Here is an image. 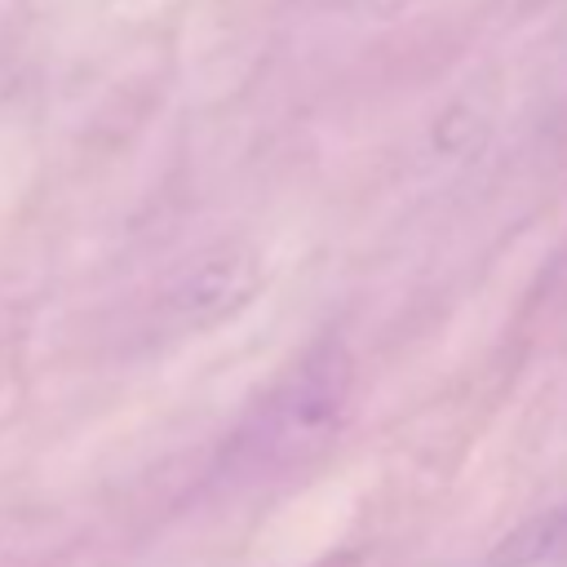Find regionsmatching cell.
Returning a JSON list of instances; mask_svg holds the SVG:
<instances>
[{"label":"cell","instance_id":"6da1fadb","mask_svg":"<svg viewBox=\"0 0 567 567\" xmlns=\"http://www.w3.org/2000/svg\"><path fill=\"white\" fill-rule=\"evenodd\" d=\"M350 394V359L341 346L310 350L257 408L239 434V465L248 474H279L306 465L341 430Z\"/></svg>","mask_w":567,"mask_h":567},{"label":"cell","instance_id":"7a4b0ae2","mask_svg":"<svg viewBox=\"0 0 567 567\" xmlns=\"http://www.w3.org/2000/svg\"><path fill=\"white\" fill-rule=\"evenodd\" d=\"M252 288H257L252 261L226 252V257H208L182 284V306L190 319H217V315H230L244 297H252Z\"/></svg>","mask_w":567,"mask_h":567},{"label":"cell","instance_id":"3957f363","mask_svg":"<svg viewBox=\"0 0 567 567\" xmlns=\"http://www.w3.org/2000/svg\"><path fill=\"white\" fill-rule=\"evenodd\" d=\"M354 4H363V9H372V13H399V9H408V4H416V0H354Z\"/></svg>","mask_w":567,"mask_h":567},{"label":"cell","instance_id":"277c9868","mask_svg":"<svg viewBox=\"0 0 567 567\" xmlns=\"http://www.w3.org/2000/svg\"><path fill=\"white\" fill-rule=\"evenodd\" d=\"M554 540H558V545L567 549V523H563V532H554Z\"/></svg>","mask_w":567,"mask_h":567}]
</instances>
